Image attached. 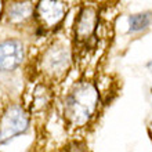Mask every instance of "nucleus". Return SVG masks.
I'll list each match as a JSON object with an SVG mask.
<instances>
[{"instance_id": "f257e3e1", "label": "nucleus", "mask_w": 152, "mask_h": 152, "mask_svg": "<svg viewBox=\"0 0 152 152\" xmlns=\"http://www.w3.org/2000/svg\"><path fill=\"white\" fill-rule=\"evenodd\" d=\"M98 105V91L94 84L80 82L71 90L65 100L64 113L72 126L80 127L91 119Z\"/></svg>"}, {"instance_id": "f03ea898", "label": "nucleus", "mask_w": 152, "mask_h": 152, "mask_svg": "<svg viewBox=\"0 0 152 152\" xmlns=\"http://www.w3.org/2000/svg\"><path fill=\"white\" fill-rule=\"evenodd\" d=\"M71 62V54H69L68 46H65L62 42H57L48 47V50L43 54L42 58V69L46 73L58 77L66 73Z\"/></svg>"}, {"instance_id": "7ed1b4c3", "label": "nucleus", "mask_w": 152, "mask_h": 152, "mask_svg": "<svg viewBox=\"0 0 152 152\" xmlns=\"http://www.w3.org/2000/svg\"><path fill=\"white\" fill-rule=\"evenodd\" d=\"M29 119L25 111L18 105H12L4 112L0 120V144H4L28 129Z\"/></svg>"}, {"instance_id": "20e7f679", "label": "nucleus", "mask_w": 152, "mask_h": 152, "mask_svg": "<svg viewBox=\"0 0 152 152\" xmlns=\"http://www.w3.org/2000/svg\"><path fill=\"white\" fill-rule=\"evenodd\" d=\"M66 12L62 0H40L36 7V18L43 28H54L60 24Z\"/></svg>"}, {"instance_id": "39448f33", "label": "nucleus", "mask_w": 152, "mask_h": 152, "mask_svg": "<svg viewBox=\"0 0 152 152\" xmlns=\"http://www.w3.org/2000/svg\"><path fill=\"white\" fill-rule=\"evenodd\" d=\"M24 44L18 40H6L0 43V71H12L24 61Z\"/></svg>"}, {"instance_id": "423d86ee", "label": "nucleus", "mask_w": 152, "mask_h": 152, "mask_svg": "<svg viewBox=\"0 0 152 152\" xmlns=\"http://www.w3.org/2000/svg\"><path fill=\"white\" fill-rule=\"evenodd\" d=\"M97 24H98V12L96 7L86 6L84 8H82V11L79 12L75 21V33L77 39H88L96 31Z\"/></svg>"}, {"instance_id": "0eeeda50", "label": "nucleus", "mask_w": 152, "mask_h": 152, "mask_svg": "<svg viewBox=\"0 0 152 152\" xmlns=\"http://www.w3.org/2000/svg\"><path fill=\"white\" fill-rule=\"evenodd\" d=\"M8 20L11 24H24L33 15V7L29 0H17L8 6Z\"/></svg>"}, {"instance_id": "6e6552de", "label": "nucleus", "mask_w": 152, "mask_h": 152, "mask_svg": "<svg viewBox=\"0 0 152 152\" xmlns=\"http://www.w3.org/2000/svg\"><path fill=\"white\" fill-rule=\"evenodd\" d=\"M152 20L151 12H141V14H136V15L129 17V33H136L141 32L149 26Z\"/></svg>"}]
</instances>
